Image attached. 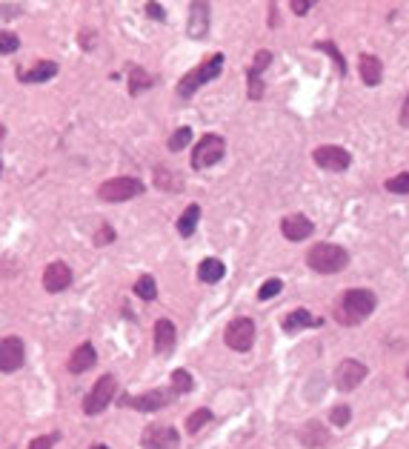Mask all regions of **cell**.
I'll list each match as a JSON object with an SVG mask.
<instances>
[{"instance_id":"obj_1","label":"cell","mask_w":409,"mask_h":449,"mask_svg":"<svg viewBox=\"0 0 409 449\" xmlns=\"http://www.w3.org/2000/svg\"><path fill=\"white\" fill-rule=\"evenodd\" d=\"M375 307H378L375 292H369V289H346L343 297L338 301L335 318L343 326H358L375 312Z\"/></svg>"},{"instance_id":"obj_2","label":"cell","mask_w":409,"mask_h":449,"mask_svg":"<svg viewBox=\"0 0 409 449\" xmlns=\"http://www.w3.org/2000/svg\"><path fill=\"white\" fill-rule=\"evenodd\" d=\"M224 61H227V57L220 54V52H215V54L206 57V61H201V66H195L192 72H186L180 78V83H178V98H183V101L192 98L201 86H206L215 78H220V72H224Z\"/></svg>"},{"instance_id":"obj_3","label":"cell","mask_w":409,"mask_h":449,"mask_svg":"<svg viewBox=\"0 0 409 449\" xmlns=\"http://www.w3.org/2000/svg\"><path fill=\"white\" fill-rule=\"evenodd\" d=\"M306 263H309V269H315V272H321V275H335L350 266V252L338 244H315L306 252Z\"/></svg>"},{"instance_id":"obj_4","label":"cell","mask_w":409,"mask_h":449,"mask_svg":"<svg viewBox=\"0 0 409 449\" xmlns=\"http://www.w3.org/2000/svg\"><path fill=\"white\" fill-rule=\"evenodd\" d=\"M227 155V140L220 135H203L195 143V152H192V169H209L215 163H220Z\"/></svg>"},{"instance_id":"obj_5","label":"cell","mask_w":409,"mask_h":449,"mask_svg":"<svg viewBox=\"0 0 409 449\" xmlns=\"http://www.w3.org/2000/svg\"><path fill=\"white\" fill-rule=\"evenodd\" d=\"M138 195H143V184L138 177H112V181L101 184V189H98V198L106 203H123V200H132Z\"/></svg>"},{"instance_id":"obj_6","label":"cell","mask_w":409,"mask_h":449,"mask_svg":"<svg viewBox=\"0 0 409 449\" xmlns=\"http://www.w3.org/2000/svg\"><path fill=\"white\" fill-rule=\"evenodd\" d=\"M115 389H117V381L112 375H101L98 383H94V389L83 401V412L86 415H101L109 406V401L115 398Z\"/></svg>"},{"instance_id":"obj_7","label":"cell","mask_w":409,"mask_h":449,"mask_svg":"<svg viewBox=\"0 0 409 449\" xmlns=\"http://www.w3.org/2000/svg\"><path fill=\"white\" fill-rule=\"evenodd\" d=\"M227 346L235 349V352H246L255 344V321L252 318H235L229 326H227V335H224Z\"/></svg>"},{"instance_id":"obj_8","label":"cell","mask_w":409,"mask_h":449,"mask_svg":"<svg viewBox=\"0 0 409 449\" xmlns=\"http://www.w3.org/2000/svg\"><path fill=\"white\" fill-rule=\"evenodd\" d=\"M312 161H315V166H321L327 172H343V169H350L352 155L346 152L343 146H318L312 152Z\"/></svg>"},{"instance_id":"obj_9","label":"cell","mask_w":409,"mask_h":449,"mask_svg":"<svg viewBox=\"0 0 409 449\" xmlns=\"http://www.w3.org/2000/svg\"><path fill=\"white\" fill-rule=\"evenodd\" d=\"M366 375H369V369L361 361H355V358H346V361H340L338 369H335V386L340 389V392H352L355 386H361V381Z\"/></svg>"},{"instance_id":"obj_10","label":"cell","mask_w":409,"mask_h":449,"mask_svg":"<svg viewBox=\"0 0 409 449\" xmlns=\"http://www.w3.org/2000/svg\"><path fill=\"white\" fill-rule=\"evenodd\" d=\"M175 389H152V392L135 395V398H123V406H132L138 412H155V409H164L175 401Z\"/></svg>"},{"instance_id":"obj_11","label":"cell","mask_w":409,"mask_h":449,"mask_svg":"<svg viewBox=\"0 0 409 449\" xmlns=\"http://www.w3.org/2000/svg\"><path fill=\"white\" fill-rule=\"evenodd\" d=\"M26 361V346L20 338H3L0 341V369L3 372H17Z\"/></svg>"},{"instance_id":"obj_12","label":"cell","mask_w":409,"mask_h":449,"mask_svg":"<svg viewBox=\"0 0 409 449\" xmlns=\"http://www.w3.org/2000/svg\"><path fill=\"white\" fill-rule=\"evenodd\" d=\"M141 443H143V449H178L180 438H178V432L172 427L161 424V427H146Z\"/></svg>"},{"instance_id":"obj_13","label":"cell","mask_w":409,"mask_h":449,"mask_svg":"<svg viewBox=\"0 0 409 449\" xmlns=\"http://www.w3.org/2000/svg\"><path fill=\"white\" fill-rule=\"evenodd\" d=\"M72 286V269L69 263H63V260H55L46 266V272H43V289L49 295H57L63 289H69Z\"/></svg>"},{"instance_id":"obj_14","label":"cell","mask_w":409,"mask_h":449,"mask_svg":"<svg viewBox=\"0 0 409 449\" xmlns=\"http://www.w3.org/2000/svg\"><path fill=\"white\" fill-rule=\"evenodd\" d=\"M272 64V54L266 52V49H261L258 54H255V64L249 66V72H246V83H249V98L252 101H261L264 98V69Z\"/></svg>"},{"instance_id":"obj_15","label":"cell","mask_w":409,"mask_h":449,"mask_svg":"<svg viewBox=\"0 0 409 449\" xmlns=\"http://www.w3.org/2000/svg\"><path fill=\"white\" fill-rule=\"evenodd\" d=\"M280 232H283L287 241H306V237L315 232V223L306 215L295 212V215H287V218L280 221Z\"/></svg>"},{"instance_id":"obj_16","label":"cell","mask_w":409,"mask_h":449,"mask_svg":"<svg viewBox=\"0 0 409 449\" xmlns=\"http://www.w3.org/2000/svg\"><path fill=\"white\" fill-rule=\"evenodd\" d=\"M186 32L195 41L206 38V32H209V3L206 0H195V3L189 6V29Z\"/></svg>"},{"instance_id":"obj_17","label":"cell","mask_w":409,"mask_h":449,"mask_svg":"<svg viewBox=\"0 0 409 449\" xmlns=\"http://www.w3.org/2000/svg\"><path fill=\"white\" fill-rule=\"evenodd\" d=\"M175 341H178L175 323H172V321H166V318H161V321L155 323V329H152V344H155V352H157V355H169V352L175 349Z\"/></svg>"},{"instance_id":"obj_18","label":"cell","mask_w":409,"mask_h":449,"mask_svg":"<svg viewBox=\"0 0 409 449\" xmlns=\"http://www.w3.org/2000/svg\"><path fill=\"white\" fill-rule=\"evenodd\" d=\"M57 75V64L55 61H38L31 69H17V80L20 83H29V86H35V83H46Z\"/></svg>"},{"instance_id":"obj_19","label":"cell","mask_w":409,"mask_h":449,"mask_svg":"<svg viewBox=\"0 0 409 449\" xmlns=\"http://www.w3.org/2000/svg\"><path fill=\"white\" fill-rule=\"evenodd\" d=\"M94 364H98V352H94V346H92V344H80V346L72 352V358H69V372H72V375H83V372L92 369Z\"/></svg>"},{"instance_id":"obj_20","label":"cell","mask_w":409,"mask_h":449,"mask_svg":"<svg viewBox=\"0 0 409 449\" xmlns=\"http://www.w3.org/2000/svg\"><path fill=\"white\" fill-rule=\"evenodd\" d=\"M358 72H361V80L372 89V86L381 83V78H384V64L378 61L375 54H361L358 57Z\"/></svg>"},{"instance_id":"obj_21","label":"cell","mask_w":409,"mask_h":449,"mask_svg":"<svg viewBox=\"0 0 409 449\" xmlns=\"http://www.w3.org/2000/svg\"><path fill=\"white\" fill-rule=\"evenodd\" d=\"M321 321L315 318L309 309H295V312H289L287 318H283V332H289V335H295V332H301V329H309V326H318Z\"/></svg>"},{"instance_id":"obj_22","label":"cell","mask_w":409,"mask_h":449,"mask_svg":"<svg viewBox=\"0 0 409 449\" xmlns=\"http://www.w3.org/2000/svg\"><path fill=\"white\" fill-rule=\"evenodd\" d=\"M198 221H201V206L198 203H189L186 209H183V215L178 218V235L180 237H192L195 235V229H198Z\"/></svg>"},{"instance_id":"obj_23","label":"cell","mask_w":409,"mask_h":449,"mask_svg":"<svg viewBox=\"0 0 409 449\" xmlns=\"http://www.w3.org/2000/svg\"><path fill=\"white\" fill-rule=\"evenodd\" d=\"M224 272H227L224 260L206 258V260H201V266H198V281H201V284H217L220 278H224Z\"/></svg>"},{"instance_id":"obj_24","label":"cell","mask_w":409,"mask_h":449,"mask_svg":"<svg viewBox=\"0 0 409 449\" xmlns=\"http://www.w3.org/2000/svg\"><path fill=\"white\" fill-rule=\"evenodd\" d=\"M301 441H303V446H309V449H318V446H324V443L329 441V435L324 432V427H321L318 421H315V424H306V427H303Z\"/></svg>"},{"instance_id":"obj_25","label":"cell","mask_w":409,"mask_h":449,"mask_svg":"<svg viewBox=\"0 0 409 449\" xmlns=\"http://www.w3.org/2000/svg\"><path fill=\"white\" fill-rule=\"evenodd\" d=\"M152 86H155V78H149L141 66L129 69V95H141V92H146V89H152Z\"/></svg>"},{"instance_id":"obj_26","label":"cell","mask_w":409,"mask_h":449,"mask_svg":"<svg viewBox=\"0 0 409 449\" xmlns=\"http://www.w3.org/2000/svg\"><path fill=\"white\" fill-rule=\"evenodd\" d=\"M132 289H135V295L141 297V301H155V297H157V284H155L152 275H141Z\"/></svg>"},{"instance_id":"obj_27","label":"cell","mask_w":409,"mask_h":449,"mask_svg":"<svg viewBox=\"0 0 409 449\" xmlns=\"http://www.w3.org/2000/svg\"><path fill=\"white\" fill-rule=\"evenodd\" d=\"M209 421H212V409H206V406H201V409H195L192 415H189V418H186V429H189V432H192V435H198V432H201V429H203V427H206Z\"/></svg>"},{"instance_id":"obj_28","label":"cell","mask_w":409,"mask_h":449,"mask_svg":"<svg viewBox=\"0 0 409 449\" xmlns=\"http://www.w3.org/2000/svg\"><path fill=\"white\" fill-rule=\"evenodd\" d=\"M172 389H175L178 395H183V392H192V389H195L192 375H189L186 369H175V372H172Z\"/></svg>"},{"instance_id":"obj_29","label":"cell","mask_w":409,"mask_h":449,"mask_svg":"<svg viewBox=\"0 0 409 449\" xmlns=\"http://www.w3.org/2000/svg\"><path fill=\"white\" fill-rule=\"evenodd\" d=\"M189 140H192V129H189V126H180L178 132H172V135H169L166 146L172 149V152H180V149H186V146H189Z\"/></svg>"},{"instance_id":"obj_30","label":"cell","mask_w":409,"mask_h":449,"mask_svg":"<svg viewBox=\"0 0 409 449\" xmlns=\"http://www.w3.org/2000/svg\"><path fill=\"white\" fill-rule=\"evenodd\" d=\"M387 192L392 195H409V172H401L387 181Z\"/></svg>"},{"instance_id":"obj_31","label":"cell","mask_w":409,"mask_h":449,"mask_svg":"<svg viewBox=\"0 0 409 449\" xmlns=\"http://www.w3.org/2000/svg\"><path fill=\"white\" fill-rule=\"evenodd\" d=\"M315 49H318V52H329V54H332V61H335V66H338V75H346V64H343V54L338 52V46H335L332 41H324V43H315Z\"/></svg>"},{"instance_id":"obj_32","label":"cell","mask_w":409,"mask_h":449,"mask_svg":"<svg viewBox=\"0 0 409 449\" xmlns=\"http://www.w3.org/2000/svg\"><path fill=\"white\" fill-rule=\"evenodd\" d=\"M350 418H352V409L346 406V404H338V406H332V412H329V421H332L335 427H346V424H350Z\"/></svg>"},{"instance_id":"obj_33","label":"cell","mask_w":409,"mask_h":449,"mask_svg":"<svg viewBox=\"0 0 409 449\" xmlns=\"http://www.w3.org/2000/svg\"><path fill=\"white\" fill-rule=\"evenodd\" d=\"M20 49V38L15 32H0V54H12Z\"/></svg>"},{"instance_id":"obj_34","label":"cell","mask_w":409,"mask_h":449,"mask_svg":"<svg viewBox=\"0 0 409 449\" xmlns=\"http://www.w3.org/2000/svg\"><path fill=\"white\" fill-rule=\"evenodd\" d=\"M280 289H283V281H280V278H269V281H266V284L261 286L258 297H261V301H269V297L280 295Z\"/></svg>"},{"instance_id":"obj_35","label":"cell","mask_w":409,"mask_h":449,"mask_svg":"<svg viewBox=\"0 0 409 449\" xmlns=\"http://www.w3.org/2000/svg\"><path fill=\"white\" fill-rule=\"evenodd\" d=\"M115 241V229L109 226V223H103L101 229H98V235H94V246H106V244H112Z\"/></svg>"},{"instance_id":"obj_36","label":"cell","mask_w":409,"mask_h":449,"mask_svg":"<svg viewBox=\"0 0 409 449\" xmlns=\"http://www.w3.org/2000/svg\"><path fill=\"white\" fill-rule=\"evenodd\" d=\"M57 438H60L57 432H55V435H41V438H35V441L29 443V449H52V446L57 443Z\"/></svg>"},{"instance_id":"obj_37","label":"cell","mask_w":409,"mask_h":449,"mask_svg":"<svg viewBox=\"0 0 409 449\" xmlns=\"http://www.w3.org/2000/svg\"><path fill=\"white\" fill-rule=\"evenodd\" d=\"M289 9H292V15H306L312 9V0H292Z\"/></svg>"},{"instance_id":"obj_38","label":"cell","mask_w":409,"mask_h":449,"mask_svg":"<svg viewBox=\"0 0 409 449\" xmlns=\"http://www.w3.org/2000/svg\"><path fill=\"white\" fill-rule=\"evenodd\" d=\"M146 12H149V17H155V20H166V12H164L161 3H146Z\"/></svg>"},{"instance_id":"obj_39","label":"cell","mask_w":409,"mask_h":449,"mask_svg":"<svg viewBox=\"0 0 409 449\" xmlns=\"http://www.w3.org/2000/svg\"><path fill=\"white\" fill-rule=\"evenodd\" d=\"M398 121H401V126H403V129H409V95H406V101H403V106H401Z\"/></svg>"},{"instance_id":"obj_40","label":"cell","mask_w":409,"mask_h":449,"mask_svg":"<svg viewBox=\"0 0 409 449\" xmlns=\"http://www.w3.org/2000/svg\"><path fill=\"white\" fill-rule=\"evenodd\" d=\"M80 46H83V49L92 46V32H80Z\"/></svg>"},{"instance_id":"obj_41","label":"cell","mask_w":409,"mask_h":449,"mask_svg":"<svg viewBox=\"0 0 409 449\" xmlns=\"http://www.w3.org/2000/svg\"><path fill=\"white\" fill-rule=\"evenodd\" d=\"M92 449H109V446H106V443H94Z\"/></svg>"},{"instance_id":"obj_42","label":"cell","mask_w":409,"mask_h":449,"mask_svg":"<svg viewBox=\"0 0 409 449\" xmlns=\"http://www.w3.org/2000/svg\"><path fill=\"white\" fill-rule=\"evenodd\" d=\"M406 375H409V369H406Z\"/></svg>"}]
</instances>
